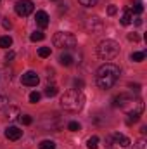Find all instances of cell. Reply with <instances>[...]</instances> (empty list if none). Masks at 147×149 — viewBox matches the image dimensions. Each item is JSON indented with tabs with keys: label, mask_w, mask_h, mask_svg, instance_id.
<instances>
[{
	"label": "cell",
	"mask_w": 147,
	"mask_h": 149,
	"mask_svg": "<svg viewBox=\"0 0 147 149\" xmlns=\"http://www.w3.org/2000/svg\"><path fill=\"white\" fill-rule=\"evenodd\" d=\"M118 78H119V68L116 64H112V63H106V64H102L97 70V73H95V83H97L99 88L109 90L111 87L118 81Z\"/></svg>",
	"instance_id": "obj_1"
},
{
	"label": "cell",
	"mask_w": 147,
	"mask_h": 149,
	"mask_svg": "<svg viewBox=\"0 0 147 149\" xmlns=\"http://www.w3.org/2000/svg\"><path fill=\"white\" fill-rule=\"evenodd\" d=\"M61 106H62V109L71 111V113L80 111L85 106V95H83V92L76 90V88L64 92V95L61 97Z\"/></svg>",
	"instance_id": "obj_2"
},
{
	"label": "cell",
	"mask_w": 147,
	"mask_h": 149,
	"mask_svg": "<svg viewBox=\"0 0 147 149\" xmlns=\"http://www.w3.org/2000/svg\"><path fill=\"white\" fill-rule=\"evenodd\" d=\"M118 54H119V45H118V42H114V40H104V42H101L99 47H97V56H99L102 61H111V59H114Z\"/></svg>",
	"instance_id": "obj_3"
},
{
	"label": "cell",
	"mask_w": 147,
	"mask_h": 149,
	"mask_svg": "<svg viewBox=\"0 0 147 149\" xmlns=\"http://www.w3.org/2000/svg\"><path fill=\"white\" fill-rule=\"evenodd\" d=\"M52 42L59 49H73V47H76V37H74L73 33H68V31L55 33Z\"/></svg>",
	"instance_id": "obj_4"
},
{
	"label": "cell",
	"mask_w": 147,
	"mask_h": 149,
	"mask_svg": "<svg viewBox=\"0 0 147 149\" xmlns=\"http://www.w3.org/2000/svg\"><path fill=\"white\" fill-rule=\"evenodd\" d=\"M14 9H16V14H17V16L26 17V16H30V14L33 12L35 5H33L31 0H19V2L14 5Z\"/></svg>",
	"instance_id": "obj_5"
},
{
	"label": "cell",
	"mask_w": 147,
	"mask_h": 149,
	"mask_svg": "<svg viewBox=\"0 0 147 149\" xmlns=\"http://www.w3.org/2000/svg\"><path fill=\"white\" fill-rule=\"evenodd\" d=\"M85 28L90 31V33H99L102 30V21L99 17H88L85 21Z\"/></svg>",
	"instance_id": "obj_6"
},
{
	"label": "cell",
	"mask_w": 147,
	"mask_h": 149,
	"mask_svg": "<svg viewBox=\"0 0 147 149\" xmlns=\"http://www.w3.org/2000/svg\"><path fill=\"white\" fill-rule=\"evenodd\" d=\"M45 118H47V120H50V123H49V121H47V123H43V127H45V128H50V130H59V128H61L62 121H61V116H59V114L52 113V114H47Z\"/></svg>",
	"instance_id": "obj_7"
},
{
	"label": "cell",
	"mask_w": 147,
	"mask_h": 149,
	"mask_svg": "<svg viewBox=\"0 0 147 149\" xmlns=\"http://www.w3.org/2000/svg\"><path fill=\"white\" fill-rule=\"evenodd\" d=\"M21 81H23V85H28V87H37L38 81H40V78H38V74L35 73V71H26V73L23 74Z\"/></svg>",
	"instance_id": "obj_8"
},
{
	"label": "cell",
	"mask_w": 147,
	"mask_h": 149,
	"mask_svg": "<svg viewBox=\"0 0 147 149\" xmlns=\"http://www.w3.org/2000/svg\"><path fill=\"white\" fill-rule=\"evenodd\" d=\"M5 137L9 141H19L23 137V130L17 128V127H7L5 128Z\"/></svg>",
	"instance_id": "obj_9"
},
{
	"label": "cell",
	"mask_w": 147,
	"mask_h": 149,
	"mask_svg": "<svg viewBox=\"0 0 147 149\" xmlns=\"http://www.w3.org/2000/svg\"><path fill=\"white\" fill-rule=\"evenodd\" d=\"M35 21H37V24L40 26V28H47L49 26V14L45 12V10H38L37 16H35Z\"/></svg>",
	"instance_id": "obj_10"
},
{
	"label": "cell",
	"mask_w": 147,
	"mask_h": 149,
	"mask_svg": "<svg viewBox=\"0 0 147 149\" xmlns=\"http://www.w3.org/2000/svg\"><path fill=\"white\" fill-rule=\"evenodd\" d=\"M128 101H130V97H128L126 94H119V95H116V97L112 99V106H114V108H123Z\"/></svg>",
	"instance_id": "obj_11"
},
{
	"label": "cell",
	"mask_w": 147,
	"mask_h": 149,
	"mask_svg": "<svg viewBox=\"0 0 147 149\" xmlns=\"http://www.w3.org/2000/svg\"><path fill=\"white\" fill-rule=\"evenodd\" d=\"M112 141H114L116 144L123 146V148H128V146H130V139H128L126 135H123V134H114V135H112Z\"/></svg>",
	"instance_id": "obj_12"
},
{
	"label": "cell",
	"mask_w": 147,
	"mask_h": 149,
	"mask_svg": "<svg viewBox=\"0 0 147 149\" xmlns=\"http://www.w3.org/2000/svg\"><path fill=\"white\" fill-rule=\"evenodd\" d=\"M132 21H133V12L130 9H125V12L121 16V24L123 26H128V24H132Z\"/></svg>",
	"instance_id": "obj_13"
},
{
	"label": "cell",
	"mask_w": 147,
	"mask_h": 149,
	"mask_svg": "<svg viewBox=\"0 0 147 149\" xmlns=\"http://www.w3.org/2000/svg\"><path fill=\"white\" fill-rule=\"evenodd\" d=\"M59 63H61L62 66H71V64H73V56H69V54H61Z\"/></svg>",
	"instance_id": "obj_14"
},
{
	"label": "cell",
	"mask_w": 147,
	"mask_h": 149,
	"mask_svg": "<svg viewBox=\"0 0 147 149\" xmlns=\"http://www.w3.org/2000/svg\"><path fill=\"white\" fill-rule=\"evenodd\" d=\"M57 92H59V90H57V87H55L54 83L45 87V95H47V97H54V95H57Z\"/></svg>",
	"instance_id": "obj_15"
},
{
	"label": "cell",
	"mask_w": 147,
	"mask_h": 149,
	"mask_svg": "<svg viewBox=\"0 0 147 149\" xmlns=\"http://www.w3.org/2000/svg\"><path fill=\"white\" fill-rule=\"evenodd\" d=\"M97 146H99V137H97V135H92V137L87 141V148L88 149H97Z\"/></svg>",
	"instance_id": "obj_16"
},
{
	"label": "cell",
	"mask_w": 147,
	"mask_h": 149,
	"mask_svg": "<svg viewBox=\"0 0 147 149\" xmlns=\"http://www.w3.org/2000/svg\"><path fill=\"white\" fill-rule=\"evenodd\" d=\"M130 59H132L133 63H140V61L146 59V52H133V54L130 56Z\"/></svg>",
	"instance_id": "obj_17"
},
{
	"label": "cell",
	"mask_w": 147,
	"mask_h": 149,
	"mask_svg": "<svg viewBox=\"0 0 147 149\" xmlns=\"http://www.w3.org/2000/svg\"><path fill=\"white\" fill-rule=\"evenodd\" d=\"M38 148L40 149H55V142L54 141H42L38 144Z\"/></svg>",
	"instance_id": "obj_18"
},
{
	"label": "cell",
	"mask_w": 147,
	"mask_h": 149,
	"mask_svg": "<svg viewBox=\"0 0 147 149\" xmlns=\"http://www.w3.org/2000/svg\"><path fill=\"white\" fill-rule=\"evenodd\" d=\"M12 45V38L10 37H0V47L2 49H9Z\"/></svg>",
	"instance_id": "obj_19"
},
{
	"label": "cell",
	"mask_w": 147,
	"mask_h": 149,
	"mask_svg": "<svg viewBox=\"0 0 147 149\" xmlns=\"http://www.w3.org/2000/svg\"><path fill=\"white\" fill-rule=\"evenodd\" d=\"M19 121H21L23 125H31V123H33V118H31L30 114H19Z\"/></svg>",
	"instance_id": "obj_20"
},
{
	"label": "cell",
	"mask_w": 147,
	"mask_h": 149,
	"mask_svg": "<svg viewBox=\"0 0 147 149\" xmlns=\"http://www.w3.org/2000/svg\"><path fill=\"white\" fill-rule=\"evenodd\" d=\"M40 99H42V94H40V92H31V94H30V102H31V104L40 102Z\"/></svg>",
	"instance_id": "obj_21"
},
{
	"label": "cell",
	"mask_w": 147,
	"mask_h": 149,
	"mask_svg": "<svg viewBox=\"0 0 147 149\" xmlns=\"http://www.w3.org/2000/svg\"><path fill=\"white\" fill-rule=\"evenodd\" d=\"M142 10H144L142 0H135V3H133V12H135V14H140Z\"/></svg>",
	"instance_id": "obj_22"
},
{
	"label": "cell",
	"mask_w": 147,
	"mask_h": 149,
	"mask_svg": "<svg viewBox=\"0 0 147 149\" xmlns=\"http://www.w3.org/2000/svg\"><path fill=\"white\" fill-rule=\"evenodd\" d=\"M38 56L40 57H49L50 56V47H40L38 49Z\"/></svg>",
	"instance_id": "obj_23"
},
{
	"label": "cell",
	"mask_w": 147,
	"mask_h": 149,
	"mask_svg": "<svg viewBox=\"0 0 147 149\" xmlns=\"http://www.w3.org/2000/svg\"><path fill=\"white\" fill-rule=\"evenodd\" d=\"M43 38H45V35H43L42 31H35V33H31L30 40H31V42H40V40H43Z\"/></svg>",
	"instance_id": "obj_24"
},
{
	"label": "cell",
	"mask_w": 147,
	"mask_h": 149,
	"mask_svg": "<svg viewBox=\"0 0 147 149\" xmlns=\"http://www.w3.org/2000/svg\"><path fill=\"white\" fill-rule=\"evenodd\" d=\"M16 114H19V109H17V108H9V109H7V118L14 120Z\"/></svg>",
	"instance_id": "obj_25"
},
{
	"label": "cell",
	"mask_w": 147,
	"mask_h": 149,
	"mask_svg": "<svg viewBox=\"0 0 147 149\" xmlns=\"http://www.w3.org/2000/svg\"><path fill=\"white\" fill-rule=\"evenodd\" d=\"M68 128H69L71 132H78L81 127H80V123H78V121H69V123H68Z\"/></svg>",
	"instance_id": "obj_26"
},
{
	"label": "cell",
	"mask_w": 147,
	"mask_h": 149,
	"mask_svg": "<svg viewBox=\"0 0 147 149\" xmlns=\"http://www.w3.org/2000/svg\"><path fill=\"white\" fill-rule=\"evenodd\" d=\"M7 104H9V99H7L5 95H2V94H0V111H2V109H5V108H7Z\"/></svg>",
	"instance_id": "obj_27"
},
{
	"label": "cell",
	"mask_w": 147,
	"mask_h": 149,
	"mask_svg": "<svg viewBox=\"0 0 147 149\" xmlns=\"http://www.w3.org/2000/svg\"><path fill=\"white\" fill-rule=\"evenodd\" d=\"M78 2H80L81 5H85V7H94L99 0H78Z\"/></svg>",
	"instance_id": "obj_28"
},
{
	"label": "cell",
	"mask_w": 147,
	"mask_h": 149,
	"mask_svg": "<svg viewBox=\"0 0 147 149\" xmlns=\"http://www.w3.org/2000/svg\"><path fill=\"white\" fill-rule=\"evenodd\" d=\"M73 83H74V87H76V90H81V88H83V85H85V81H83L81 78H76Z\"/></svg>",
	"instance_id": "obj_29"
},
{
	"label": "cell",
	"mask_w": 147,
	"mask_h": 149,
	"mask_svg": "<svg viewBox=\"0 0 147 149\" xmlns=\"http://www.w3.org/2000/svg\"><path fill=\"white\" fill-rule=\"evenodd\" d=\"M2 26H3L5 30H10V28H12V23H10L9 19H2Z\"/></svg>",
	"instance_id": "obj_30"
},
{
	"label": "cell",
	"mask_w": 147,
	"mask_h": 149,
	"mask_svg": "<svg viewBox=\"0 0 147 149\" xmlns=\"http://www.w3.org/2000/svg\"><path fill=\"white\" fill-rule=\"evenodd\" d=\"M116 12H118V7H116V5H109V7H107V14H109V16H114Z\"/></svg>",
	"instance_id": "obj_31"
},
{
	"label": "cell",
	"mask_w": 147,
	"mask_h": 149,
	"mask_svg": "<svg viewBox=\"0 0 147 149\" xmlns=\"http://www.w3.org/2000/svg\"><path fill=\"white\" fill-rule=\"evenodd\" d=\"M128 40H132V42H139L140 37H139L137 33H130V35H128Z\"/></svg>",
	"instance_id": "obj_32"
},
{
	"label": "cell",
	"mask_w": 147,
	"mask_h": 149,
	"mask_svg": "<svg viewBox=\"0 0 147 149\" xmlns=\"http://www.w3.org/2000/svg\"><path fill=\"white\" fill-rule=\"evenodd\" d=\"M14 57H16V54H14V52H12V50H10V52H7V56H5V61H7V63H9V61H12V59H14Z\"/></svg>",
	"instance_id": "obj_33"
},
{
	"label": "cell",
	"mask_w": 147,
	"mask_h": 149,
	"mask_svg": "<svg viewBox=\"0 0 147 149\" xmlns=\"http://www.w3.org/2000/svg\"><path fill=\"white\" fill-rule=\"evenodd\" d=\"M106 142H107L106 146H112V144H114V141H112V135H109V137H106Z\"/></svg>",
	"instance_id": "obj_34"
}]
</instances>
